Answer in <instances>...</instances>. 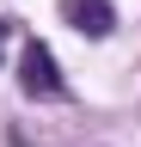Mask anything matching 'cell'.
I'll use <instances>...</instances> for the list:
<instances>
[{
    "instance_id": "1",
    "label": "cell",
    "mask_w": 141,
    "mask_h": 147,
    "mask_svg": "<svg viewBox=\"0 0 141 147\" xmlns=\"http://www.w3.org/2000/svg\"><path fill=\"white\" fill-rule=\"evenodd\" d=\"M19 86H25V98H61V74H55V55H49V43H25Z\"/></svg>"
},
{
    "instance_id": "2",
    "label": "cell",
    "mask_w": 141,
    "mask_h": 147,
    "mask_svg": "<svg viewBox=\"0 0 141 147\" xmlns=\"http://www.w3.org/2000/svg\"><path fill=\"white\" fill-rule=\"evenodd\" d=\"M61 18L80 37H111L117 31V6H111V0H61Z\"/></svg>"
},
{
    "instance_id": "3",
    "label": "cell",
    "mask_w": 141,
    "mask_h": 147,
    "mask_svg": "<svg viewBox=\"0 0 141 147\" xmlns=\"http://www.w3.org/2000/svg\"><path fill=\"white\" fill-rule=\"evenodd\" d=\"M0 49H6V25H0Z\"/></svg>"
}]
</instances>
